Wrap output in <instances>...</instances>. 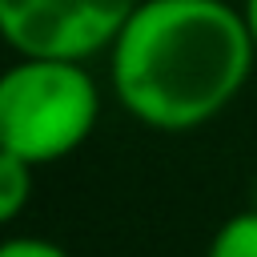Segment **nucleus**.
I'll list each match as a JSON object with an SVG mask.
<instances>
[{
	"instance_id": "obj_1",
	"label": "nucleus",
	"mask_w": 257,
	"mask_h": 257,
	"mask_svg": "<svg viewBox=\"0 0 257 257\" xmlns=\"http://www.w3.org/2000/svg\"><path fill=\"white\" fill-rule=\"evenodd\" d=\"M257 44L225 0H141L108 48L120 108L157 133L217 120L249 84Z\"/></svg>"
},
{
	"instance_id": "obj_2",
	"label": "nucleus",
	"mask_w": 257,
	"mask_h": 257,
	"mask_svg": "<svg viewBox=\"0 0 257 257\" xmlns=\"http://www.w3.org/2000/svg\"><path fill=\"white\" fill-rule=\"evenodd\" d=\"M100 120V88L84 60L16 56L0 72V149L28 165L76 153Z\"/></svg>"
},
{
	"instance_id": "obj_3",
	"label": "nucleus",
	"mask_w": 257,
	"mask_h": 257,
	"mask_svg": "<svg viewBox=\"0 0 257 257\" xmlns=\"http://www.w3.org/2000/svg\"><path fill=\"white\" fill-rule=\"evenodd\" d=\"M141 0H0V40L16 56L92 60L108 52Z\"/></svg>"
},
{
	"instance_id": "obj_4",
	"label": "nucleus",
	"mask_w": 257,
	"mask_h": 257,
	"mask_svg": "<svg viewBox=\"0 0 257 257\" xmlns=\"http://www.w3.org/2000/svg\"><path fill=\"white\" fill-rule=\"evenodd\" d=\"M32 169L24 157L0 149V225H12L32 201Z\"/></svg>"
},
{
	"instance_id": "obj_5",
	"label": "nucleus",
	"mask_w": 257,
	"mask_h": 257,
	"mask_svg": "<svg viewBox=\"0 0 257 257\" xmlns=\"http://www.w3.org/2000/svg\"><path fill=\"white\" fill-rule=\"evenodd\" d=\"M205 257H257V209H241L217 225Z\"/></svg>"
},
{
	"instance_id": "obj_6",
	"label": "nucleus",
	"mask_w": 257,
	"mask_h": 257,
	"mask_svg": "<svg viewBox=\"0 0 257 257\" xmlns=\"http://www.w3.org/2000/svg\"><path fill=\"white\" fill-rule=\"evenodd\" d=\"M0 257H72V253L48 237H4Z\"/></svg>"
},
{
	"instance_id": "obj_7",
	"label": "nucleus",
	"mask_w": 257,
	"mask_h": 257,
	"mask_svg": "<svg viewBox=\"0 0 257 257\" xmlns=\"http://www.w3.org/2000/svg\"><path fill=\"white\" fill-rule=\"evenodd\" d=\"M241 16H245L249 36H253V44H257V0H245V4H241Z\"/></svg>"
},
{
	"instance_id": "obj_8",
	"label": "nucleus",
	"mask_w": 257,
	"mask_h": 257,
	"mask_svg": "<svg viewBox=\"0 0 257 257\" xmlns=\"http://www.w3.org/2000/svg\"><path fill=\"white\" fill-rule=\"evenodd\" d=\"M253 209H257V181H253Z\"/></svg>"
}]
</instances>
